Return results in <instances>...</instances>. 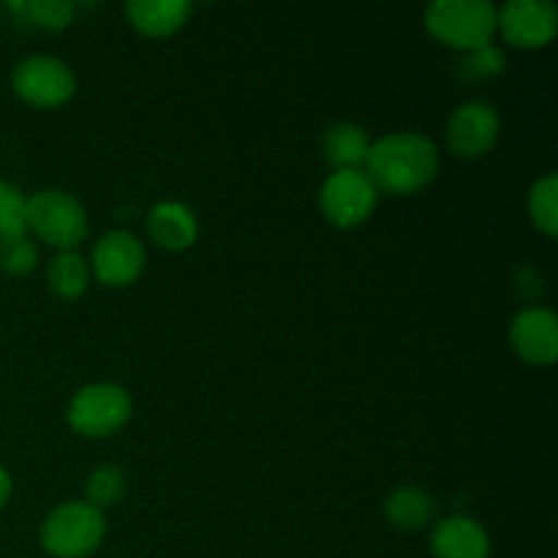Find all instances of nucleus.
<instances>
[{
  "label": "nucleus",
  "instance_id": "f257e3e1",
  "mask_svg": "<svg viewBox=\"0 0 558 558\" xmlns=\"http://www.w3.org/2000/svg\"><path fill=\"white\" fill-rule=\"evenodd\" d=\"M439 172V150L417 131H398L371 142L365 156V174L376 191L414 194L425 189Z\"/></svg>",
  "mask_w": 558,
  "mask_h": 558
},
{
  "label": "nucleus",
  "instance_id": "f03ea898",
  "mask_svg": "<svg viewBox=\"0 0 558 558\" xmlns=\"http://www.w3.org/2000/svg\"><path fill=\"white\" fill-rule=\"evenodd\" d=\"M107 534L104 512L87 501H65L41 523V545L54 558H85L96 554Z\"/></svg>",
  "mask_w": 558,
  "mask_h": 558
},
{
  "label": "nucleus",
  "instance_id": "7ed1b4c3",
  "mask_svg": "<svg viewBox=\"0 0 558 558\" xmlns=\"http://www.w3.org/2000/svg\"><path fill=\"white\" fill-rule=\"evenodd\" d=\"M425 25L439 41L472 52L494 38L496 5L488 0H436L425 11Z\"/></svg>",
  "mask_w": 558,
  "mask_h": 558
},
{
  "label": "nucleus",
  "instance_id": "20e7f679",
  "mask_svg": "<svg viewBox=\"0 0 558 558\" xmlns=\"http://www.w3.org/2000/svg\"><path fill=\"white\" fill-rule=\"evenodd\" d=\"M27 229L60 251H74L87 238V213L76 196L60 189H44L27 196Z\"/></svg>",
  "mask_w": 558,
  "mask_h": 558
},
{
  "label": "nucleus",
  "instance_id": "39448f33",
  "mask_svg": "<svg viewBox=\"0 0 558 558\" xmlns=\"http://www.w3.org/2000/svg\"><path fill=\"white\" fill-rule=\"evenodd\" d=\"M69 425L82 436L104 439L123 428L131 417L129 392L112 381H96L74 392L69 403Z\"/></svg>",
  "mask_w": 558,
  "mask_h": 558
},
{
  "label": "nucleus",
  "instance_id": "423d86ee",
  "mask_svg": "<svg viewBox=\"0 0 558 558\" xmlns=\"http://www.w3.org/2000/svg\"><path fill=\"white\" fill-rule=\"evenodd\" d=\"M376 194L379 191L363 169H336L322 185L319 205L327 221L352 229L374 213Z\"/></svg>",
  "mask_w": 558,
  "mask_h": 558
},
{
  "label": "nucleus",
  "instance_id": "0eeeda50",
  "mask_svg": "<svg viewBox=\"0 0 558 558\" xmlns=\"http://www.w3.org/2000/svg\"><path fill=\"white\" fill-rule=\"evenodd\" d=\"M11 85L22 101L33 107H60L76 90L74 71L52 54H31L11 74Z\"/></svg>",
  "mask_w": 558,
  "mask_h": 558
},
{
  "label": "nucleus",
  "instance_id": "6e6552de",
  "mask_svg": "<svg viewBox=\"0 0 558 558\" xmlns=\"http://www.w3.org/2000/svg\"><path fill=\"white\" fill-rule=\"evenodd\" d=\"M496 27L515 47H545L558 31V9L550 0H507L496 9Z\"/></svg>",
  "mask_w": 558,
  "mask_h": 558
},
{
  "label": "nucleus",
  "instance_id": "1a4fd4ad",
  "mask_svg": "<svg viewBox=\"0 0 558 558\" xmlns=\"http://www.w3.org/2000/svg\"><path fill=\"white\" fill-rule=\"evenodd\" d=\"M145 270V245L123 229L98 238L90 254V272L107 287H129Z\"/></svg>",
  "mask_w": 558,
  "mask_h": 558
},
{
  "label": "nucleus",
  "instance_id": "9d476101",
  "mask_svg": "<svg viewBox=\"0 0 558 558\" xmlns=\"http://www.w3.org/2000/svg\"><path fill=\"white\" fill-rule=\"evenodd\" d=\"M501 118L490 104L466 101L447 120V145L461 158H480L496 145Z\"/></svg>",
  "mask_w": 558,
  "mask_h": 558
},
{
  "label": "nucleus",
  "instance_id": "9b49d317",
  "mask_svg": "<svg viewBox=\"0 0 558 558\" xmlns=\"http://www.w3.org/2000/svg\"><path fill=\"white\" fill-rule=\"evenodd\" d=\"M510 341L534 365L554 363L558 354V319L548 308H526L512 319Z\"/></svg>",
  "mask_w": 558,
  "mask_h": 558
},
{
  "label": "nucleus",
  "instance_id": "f8f14e48",
  "mask_svg": "<svg viewBox=\"0 0 558 558\" xmlns=\"http://www.w3.org/2000/svg\"><path fill=\"white\" fill-rule=\"evenodd\" d=\"M430 550L436 558H488L490 539L474 518L450 515L434 526Z\"/></svg>",
  "mask_w": 558,
  "mask_h": 558
},
{
  "label": "nucleus",
  "instance_id": "ddd939ff",
  "mask_svg": "<svg viewBox=\"0 0 558 558\" xmlns=\"http://www.w3.org/2000/svg\"><path fill=\"white\" fill-rule=\"evenodd\" d=\"M147 232L161 248L183 251L194 245L199 223H196L191 207L180 205V202H158L147 216Z\"/></svg>",
  "mask_w": 558,
  "mask_h": 558
},
{
  "label": "nucleus",
  "instance_id": "4468645a",
  "mask_svg": "<svg viewBox=\"0 0 558 558\" xmlns=\"http://www.w3.org/2000/svg\"><path fill=\"white\" fill-rule=\"evenodd\" d=\"M125 11L131 25L145 36H169L189 22L194 5L185 0H131Z\"/></svg>",
  "mask_w": 558,
  "mask_h": 558
},
{
  "label": "nucleus",
  "instance_id": "2eb2a0df",
  "mask_svg": "<svg viewBox=\"0 0 558 558\" xmlns=\"http://www.w3.org/2000/svg\"><path fill=\"white\" fill-rule=\"evenodd\" d=\"M322 147H325L327 161L336 169H357L360 163H365L371 140L360 125L332 123L322 136Z\"/></svg>",
  "mask_w": 558,
  "mask_h": 558
},
{
  "label": "nucleus",
  "instance_id": "dca6fc26",
  "mask_svg": "<svg viewBox=\"0 0 558 558\" xmlns=\"http://www.w3.org/2000/svg\"><path fill=\"white\" fill-rule=\"evenodd\" d=\"M385 512L390 518L392 526L407 529H423L425 523L434 518V499L425 494L423 488H414V485H403V488L392 490L385 501Z\"/></svg>",
  "mask_w": 558,
  "mask_h": 558
},
{
  "label": "nucleus",
  "instance_id": "f3484780",
  "mask_svg": "<svg viewBox=\"0 0 558 558\" xmlns=\"http://www.w3.org/2000/svg\"><path fill=\"white\" fill-rule=\"evenodd\" d=\"M47 281L58 298L74 300L85 294L87 283H90V265L82 259L76 251H60L47 267Z\"/></svg>",
  "mask_w": 558,
  "mask_h": 558
},
{
  "label": "nucleus",
  "instance_id": "a211bd4d",
  "mask_svg": "<svg viewBox=\"0 0 558 558\" xmlns=\"http://www.w3.org/2000/svg\"><path fill=\"white\" fill-rule=\"evenodd\" d=\"M529 216L548 238L558 232V178L554 172L539 178L529 191Z\"/></svg>",
  "mask_w": 558,
  "mask_h": 558
},
{
  "label": "nucleus",
  "instance_id": "6ab92c4d",
  "mask_svg": "<svg viewBox=\"0 0 558 558\" xmlns=\"http://www.w3.org/2000/svg\"><path fill=\"white\" fill-rule=\"evenodd\" d=\"M27 232V196L11 183L0 180V240L20 238Z\"/></svg>",
  "mask_w": 558,
  "mask_h": 558
},
{
  "label": "nucleus",
  "instance_id": "aec40b11",
  "mask_svg": "<svg viewBox=\"0 0 558 558\" xmlns=\"http://www.w3.org/2000/svg\"><path fill=\"white\" fill-rule=\"evenodd\" d=\"M14 14H25L27 20L36 22L38 27H49V31H63L74 16V3L65 0H33V3H9Z\"/></svg>",
  "mask_w": 558,
  "mask_h": 558
},
{
  "label": "nucleus",
  "instance_id": "412c9836",
  "mask_svg": "<svg viewBox=\"0 0 558 558\" xmlns=\"http://www.w3.org/2000/svg\"><path fill=\"white\" fill-rule=\"evenodd\" d=\"M125 494V474L118 466H98L87 477V505L96 510L114 505Z\"/></svg>",
  "mask_w": 558,
  "mask_h": 558
},
{
  "label": "nucleus",
  "instance_id": "4be33fe9",
  "mask_svg": "<svg viewBox=\"0 0 558 558\" xmlns=\"http://www.w3.org/2000/svg\"><path fill=\"white\" fill-rule=\"evenodd\" d=\"M38 251L36 245L27 240V234H20V238L0 240V267L11 276H25L36 267Z\"/></svg>",
  "mask_w": 558,
  "mask_h": 558
},
{
  "label": "nucleus",
  "instance_id": "5701e85b",
  "mask_svg": "<svg viewBox=\"0 0 558 558\" xmlns=\"http://www.w3.org/2000/svg\"><path fill=\"white\" fill-rule=\"evenodd\" d=\"M507 58L499 47L494 44H485V47L472 49L466 52V58L461 60V71L472 80H485V76H499L505 71Z\"/></svg>",
  "mask_w": 558,
  "mask_h": 558
},
{
  "label": "nucleus",
  "instance_id": "b1692460",
  "mask_svg": "<svg viewBox=\"0 0 558 558\" xmlns=\"http://www.w3.org/2000/svg\"><path fill=\"white\" fill-rule=\"evenodd\" d=\"M9 496H11V477L9 472L0 466V510H3V505L9 501Z\"/></svg>",
  "mask_w": 558,
  "mask_h": 558
}]
</instances>
